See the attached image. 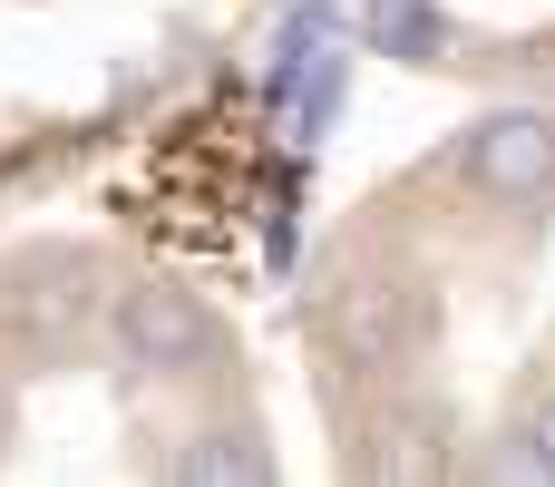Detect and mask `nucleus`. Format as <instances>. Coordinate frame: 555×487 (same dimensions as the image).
<instances>
[{"mask_svg":"<svg viewBox=\"0 0 555 487\" xmlns=\"http://www.w3.org/2000/svg\"><path fill=\"white\" fill-rule=\"evenodd\" d=\"M429 332H439V293H429L410 264H390V254L341 264L332 293H322V342H332V361L361 371V381H400V371L429 351Z\"/></svg>","mask_w":555,"mask_h":487,"instance_id":"1","label":"nucleus"},{"mask_svg":"<svg viewBox=\"0 0 555 487\" xmlns=\"http://www.w3.org/2000/svg\"><path fill=\"white\" fill-rule=\"evenodd\" d=\"M107 342H117L127 371H146V381H185V371H215L224 322H215L176 273H137V283H117V303H107Z\"/></svg>","mask_w":555,"mask_h":487,"instance_id":"2","label":"nucleus"},{"mask_svg":"<svg viewBox=\"0 0 555 487\" xmlns=\"http://www.w3.org/2000/svg\"><path fill=\"white\" fill-rule=\"evenodd\" d=\"M459 185L478 205H546L555 195V107H488L459 137Z\"/></svg>","mask_w":555,"mask_h":487,"instance_id":"3","label":"nucleus"},{"mask_svg":"<svg viewBox=\"0 0 555 487\" xmlns=\"http://www.w3.org/2000/svg\"><path fill=\"white\" fill-rule=\"evenodd\" d=\"M98 322V273L78 244H49V254H20L0 273V332L29 342V351H68L78 332Z\"/></svg>","mask_w":555,"mask_h":487,"instance_id":"4","label":"nucleus"},{"mask_svg":"<svg viewBox=\"0 0 555 487\" xmlns=\"http://www.w3.org/2000/svg\"><path fill=\"white\" fill-rule=\"evenodd\" d=\"M176 478L185 487H263L273 478V449H263L254 420H215V430H195L176 449Z\"/></svg>","mask_w":555,"mask_h":487,"instance_id":"5","label":"nucleus"},{"mask_svg":"<svg viewBox=\"0 0 555 487\" xmlns=\"http://www.w3.org/2000/svg\"><path fill=\"white\" fill-rule=\"evenodd\" d=\"M361 469L371 478H449L459 469V449H449V410H400L390 430H371V449H361Z\"/></svg>","mask_w":555,"mask_h":487,"instance_id":"6","label":"nucleus"},{"mask_svg":"<svg viewBox=\"0 0 555 487\" xmlns=\"http://www.w3.org/2000/svg\"><path fill=\"white\" fill-rule=\"evenodd\" d=\"M371 49L380 59H449V10H429V0H371Z\"/></svg>","mask_w":555,"mask_h":487,"instance_id":"7","label":"nucleus"},{"mask_svg":"<svg viewBox=\"0 0 555 487\" xmlns=\"http://www.w3.org/2000/svg\"><path fill=\"white\" fill-rule=\"evenodd\" d=\"M488 478H546V487H555V390L527 410V430L488 459Z\"/></svg>","mask_w":555,"mask_h":487,"instance_id":"8","label":"nucleus"}]
</instances>
